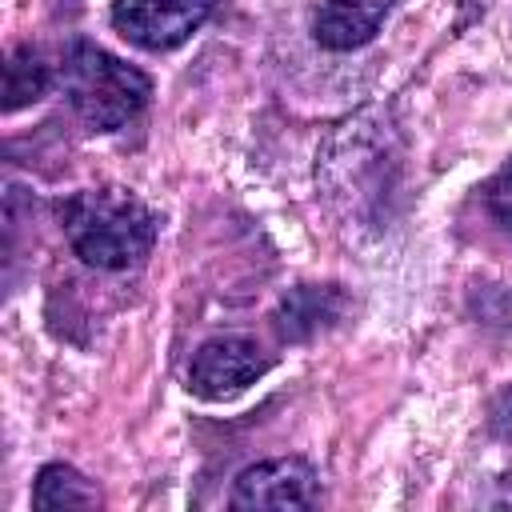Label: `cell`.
Masks as SVG:
<instances>
[{"instance_id": "obj_5", "label": "cell", "mask_w": 512, "mask_h": 512, "mask_svg": "<svg viewBox=\"0 0 512 512\" xmlns=\"http://www.w3.org/2000/svg\"><path fill=\"white\" fill-rule=\"evenodd\" d=\"M316 476L304 460H264L236 476L232 508H312Z\"/></svg>"}, {"instance_id": "obj_1", "label": "cell", "mask_w": 512, "mask_h": 512, "mask_svg": "<svg viewBox=\"0 0 512 512\" xmlns=\"http://www.w3.org/2000/svg\"><path fill=\"white\" fill-rule=\"evenodd\" d=\"M72 252L104 272L140 264L160 232L156 212L124 188H84L56 204Z\"/></svg>"}, {"instance_id": "obj_6", "label": "cell", "mask_w": 512, "mask_h": 512, "mask_svg": "<svg viewBox=\"0 0 512 512\" xmlns=\"http://www.w3.org/2000/svg\"><path fill=\"white\" fill-rule=\"evenodd\" d=\"M388 16V0H324L312 16V36L328 52L360 48Z\"/></svg>"}, {"instance_id": "obj_7", "label": "cell", "mask_w": 512, "mask_h": 512, "mask_svg": "<svg viewBox=\"0 0 512 512\" xmlns=\"http://www.w3.org/2000/svg\"><path fill=\"white\" fill-rule=\"evenodd\" d=\"M340 308H344V300L336 288H296L292 296H284V304L276 312V328L288 340H304L316 328L332 324L340 316Z\"/></svg>"}, {"instance_id": "obj_10", "label": "cell", "mask_w": 512, "mask_h": 512, "mask_svg": "<svg viewBox=\"0 0 512 512\" xmlns=\"http://www.w3.org/2000/svg\"><path fill=\"white\" fill-rule=\"evenodd\" d=\"M484 200H488V212H492V220L504 228V232H512V160L488 180V192H484Z\"/></svg>"}, {"instance_id": "obj_8", "label": "cell", "mask_w": 512, "mask_h": 512, "mask_svg": "<svg viewBox=\"0 0 512 512\" xmlns=\"http://www.w3.org/2000/svg\"><path fill=\"white\" fill-rule=\"evenodd\" d=\"M32 504L36 508H96L100 496L76 468L48 464V468H40V476L32 484Z\"/></svg>"}, {"instance_id": "obj_9", "label": "cell", "mask_w": 512, "mask_h": 512, "mask_svg": "<svg viewBox=\"0 0 512 512\" xmlns=\"http://www.w3.org/2000/svg\"><path fill=\"white\" fill-rule=\"evenodd\" d=\"M48 88V68L32 48H16L4 64V112H16L32 100H40Z\"/></svg>"}, {"instance_id": "obj_2", "label": "cell", "mask_w": 512, "mask_h": 512, "mask_svg": "<svg viewBox=\"0 0 512 512\" xmlns=\"http://www.w3.org/2000/svg\"><path fill=\"white\" fill-rule=\"evenodd\" d=\"M60 88L76 108V116L96 132H112L128 124L152 96V80L140 68L124 64L120 56L88 40L68 44L60 60Z\"/></svg>"}, {"instance_id": "obj_11", "label": "cell", "mask_w": 512, "mask_h": 512, "mask_svg": "<svg viewBox=\"0 0 512 512\" xmlns=\"http://www.w3.org/2000/svg\"><path fill=\"white\" fill-rule=\"evenodd\" d=\"M492 432L512 440V388H504L496 400H492Z\"/></svg>"}, {"instance_id": "obj_4", "label": "cell", "mask_w": 512, "mask_h": 512, "mask_svg": "<svg viewBox=\"0 0 512 512\" xmlns=\"http://www.w3.org/2000/svg\"><path fill=\"white\" fill-rule=\"evenodd\" d=\"M268 372V356L248 336L204 340L188 364V388L200 400H228Z\"/></svg>"}, {"instance_id": "obj_3", "label": "cell", "mask_w": 512, "mask_h": 512, "mask_svg": "<svg viewBox=\"0 0 512 512\" xmlns=\"http://www.w3.org/2000/svg\"><path fill=\"white\" fill-rule=\"evenodd\" d=\"M212 12V0H116L112 24L124 40L148 52H168L184 44Z\"/></svg>"}]
</instances>
